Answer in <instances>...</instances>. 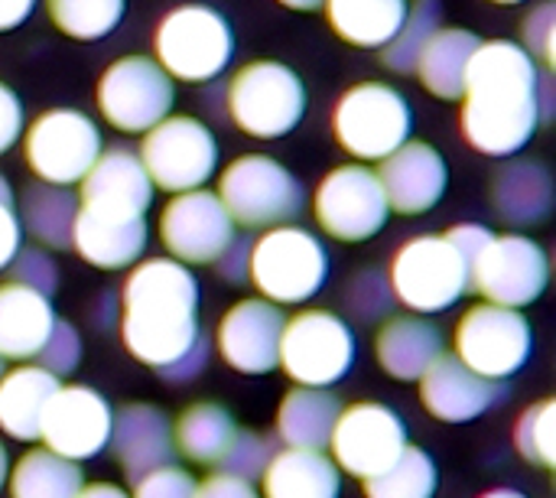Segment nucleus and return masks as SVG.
Segmentation results:
<instances>
[{"label": "nucleus", "instance_id": "nucleus-1", "mask_svg": "<svg viewBox=\"0 0 556 498\" xmlns=\"http://www.w3.org/2000/svg\"><path fill=\"white\" fill-rule=\"evenodd\" d=\"M541 65L511 39H482L463 88V137L485 157H515L541 127Z\"/></svg>", "mask_w": 556, "mask_h": 498}, {"label": "nucleus", "instance_id": "nucleus-2", "mask_svg": "<svg viewBox=\"0 0 556 498\" xmlns=\"http://www.w3.org/2000/svg\"><path fill=\"white\" fill-rule=\"evenodd\" d=\"M199 281L173 258L134 264L121 290V339L127 352L150 365H173L199 339Z\"/></svg>", "mask_w": 556, "mask_h": 498}, {"label": "nucleus", "instance_id": "nucleus-3", "mask_svg": "<svg viewBox=\"0 0 556 498\" xmlns=\"http://www.w3.org/2000/svg\"><path fill=\"white\" fill-rule=\"evenodd\" d=\"M329 277V251L323 238L300 225L267 228L251 248L248 281L261 300L274 307H296L313 300Z\"/></svg>", "mask_w": 556, "mask_h": 498}, {"label": "nucleus", "instance_id": "nucleus-4", "mask_svg": "<svg viewBox=\"0 0 556 498\" xmlns=\"http://www.w3.org/2000/svg\"><path fill=\"white\" fill-rule=\"evenodd\" d=\"M156 65L176 82L202 85L218 78L235 55V33L225 13L208 3H182L169 10L153 36Z\"/></svg>", "mask_w": 556, "mask_h": 498}, {"label": "nucleus", "instance_id": "nucleus-5", "mask_svg": "<svg viewBox=\"0 0 556 498\" xmlns=\"http://www.w3.org/2000/svg\"><path fill=\"white\" fill-rule=\"evenodd\" d=\"M225 101L238 130L257 140H277L300 127L309 98L296 69L274 59H257L235 72Z\"/></svg>", "mask_w": 556, "mask_h": 498}, {"label": "nucleus", "instance_id": "nucleus-6", "mask_svg": "<svg viewBox=\"0 0 556 498\" xmlns=\"http://www.w3.org/2000/svg\"><path fill=\"white\" fill-rule=\"evenodd\" d=\"M332 130L339 147L355 160L381 163L410 140L414 111L394 85L358 82L339 98L332 111Z\"/></svg>", "mask_w": 556, "mask_h": 498}, {"label": "nucleus", "instance_id": "nucleus-7", "mask_svg": "<svg viewBox=\"0 0 556 498\" xmlns=\"http://www.w3.org/2000/svg\"><path fill=\"white\" fill-rule=\"evenodd\" d=\"M241 228H277L290 225L306 209L303 183L274 157L248 153L225 166L215 192Z\"/></svg>", "mask_w": 556, "mask_h": 498}, {"label": "nucleus", "instance_id": "nucleus-8", "mask_svg": "<svg viewBox=\"0 0 556 498\" xmlns=\"http://www.w3.org/2000/svg\"><path fill=\"white\" fill-rule=\"evenodd\" d=\"M137 157L153 189L179 196V192L205 189V183L215 176L218 137L199 117L169 114L143 134Z\"/></svg>", "mask_w": 556, "mask_h": 498}, {"label": "nucleus", "instance_id": "nucleus-9", "mask_svg": "<svg viewBox=\"0 0 556 498\" xmlns=\"http://www.w3.org/2000/svg\"><path fill=\"white\" fill-rule=\"evenodd\" d=\"M388 284L401 307L420 316L443 313L469 290V264L446 235H417L397 248Z\"/></svg>", "mask_w": 556, "mask_h": 498}, {"label": "nucleus", "instance_id": "nucleus-10", "mask_svg": "<svg viewBox=\"0 0 556 498\" xmlns=\"http://www.w3.org/2000/svg\"><path fill=\"white\" fill-rule=\"evenodd\" d=\"M277 365L300 388H329L355 365V336L342 316L303 310L283 326Z\"/></svg>", "mask_w": 556, "mask_h": 498}, {"label": "nucleus", "instance_id": "nucleus-11", "mask_svg": "<svg viewBox=\"0 0 556 498\" xmlns=\"http://www.w3.org/2000/svg\"><path fill=\"white\" fill-rule=\"evenodd\" d=\"M101 130L98 124L75 108L42 111L23 134L26 166L39 183L49 186H75L101 157Z\"/></svg>", "mask_w": 556, "mask_h": 498}, {"label": "nucleus", "instance_id": "nucleus-12", "mask_svg": "<svg viewBox=\"0 0 556 498\" xmlns=\"http://www.w3.org/2000/svg\"><path fill=\"white\" fill-rule=\"evenodd\" d=\"M173 101L176 85L150 55H121L98 78V111L124 134H147L169 117Z\"/></svg>", "mask_w": 556, "mask_h": 498}, {"label": "nucleus", "instance_id": "nucleus-13", "mask_svg": "<svg viewBox=\"0 0 556 498\" xmlns=\"http://www.w3.org/2000/svg\"><path fill=\"white\" fill-rule=\"evenodd\" d=\"M456 359L489 382H505L531 359L534 336L521 310L479 303L463 313L456 326Z\"/></svg>", "mask_w": 556, "mask_h": 498}, {"label": "nucleus", "instance_id": "nucleus-14", "mask_svg": "<svg viewBox=\"0 0 556 498\" xmlns=\"http://www.w3.org/2000/svg\"><path fill=\"white\" fill-rule=\"evenodd\" d=\"M313 215L319 228L336 241H368L391 215L378 173L365 163H345L323 176L313 196Z\"/></svg>", "mask_w": 556, "mask_h": 498}, {"label": "nucleus", "instance_id": "nucleus-15", "mask_svg": "<svg viewBox=\"0 0 556 498\" xmlns=\"http://www.w3.org/2000/svg\"><path fill=\"white\" fill-rule=\"evenodd\" d=\"M551 281L547 251L521 232L495 235L485 251L469 264V287L485 297V303L521 310L531 307Z\"/></svg>", "mask_w": 556, "mask_h": 498}, {"label": "nucleus", "instance_id": "nucleus-16", "mask_svg": "<svg viewBox=\"0 0 556 498\" xmlns=\"http://www.w3.org/2000/svg\"><path fill=\"white\" fill-rule=\"evenodd\" d=\"M332 463L349 476L368 483L384 473L407 447V424L401 414L378 401H358L342 408L332 437Z\"/></svg>", "mask_w": 556, "mask_h": 498}, {"label": "nucleus", "instance_id": "nucleus-17", "mask_svg": "<svg viewBox=\"0 0 556 498\" xmlns=\"http://www.w3.org/2000/svg\"><path fill=\"white\" fill-rule=\"evenodd\" d=\"M114 411L111 404L88 385H59V391L49 398L42 421H39V440L49 453L85 463L94 460L108 440H111Z\"/></svg>", "mask_w": 556, "mask_h": 498}, {"label": "nucleus", "instance_id": "nucleus-18", "mask_svg": "<svg viewBox=\"0 0 556 498\" xmlns=\"http://www.w3.org/2000/svg\"><path fill=\"white\" fill-rule=\"evenodd\" d=\"M235 238V222L212 189L179 192L160 212V241L179 264H215L228 241Z\"/></svg>", "mask_w": 556, "mask_h": 498}, {"label": "nucleus", "instance_id": "nucleus-19", "mask_svg": "<svg viewBox=\"0 0 556 498\" xmlns=\"http://www.w3.org/2000/svg\"><path fill=\"white\" fill-rule=\"evenodd\" d=\"M287 316L280 307L254 297L235 303L215 333L218 356L225 365H231L241 375H267L277 369L280 356V336H283Z\"/></svg>", "mask_w": 556, "mask_h": 498}, {"label": "nucleus", "instance_id": "nucleus-20", "mask_svg": "<svg viewBox=\"0 0 556 498\" xmlns=\"http://www.w3.org/2000/svg\"><path fill=\"white\" fill-rule=\"evenodd\" d=\"M378 183L391 212L401 215H424L430 212L450 183V170L443 153L427 140H407L388 160H381Z\"/></svg>", "mask_w": 556, "mask_h": 498}, {"label": "nucleus", "instance_id": "nucleus-21", "mask_svg": "<svg viewBox=\"0 0 556 498\" xmlns=\"http://www.w3.org/2000/svg\"><path fill=\"white\" fill-rule=\"evenodd\" d=\"M78 206L94 212H117V215H147L153 206V183L130 147L101 150L94 166L78 183Z\"/></svg>", "mask_w": 556, "mask_h": 498}, {"label": "nucleus", "instance_id": "nucleus-22", "mask_svg": "<svg viewBox=\"0 0 556 498\" xmlns=\"http://www.w3.org/2000/svg\"><path fill=\"white\" fill-rule=\"evenodd\" d=\"M508 388L502 382H489L466 369L453 356H440L420 378V401L424 408L443 421V424H466L492 411L495 401H502Z\"/></svg>", "mask_w": 556, "mask_h": 498}, {"label": "nucleus", "instance_id": "nucleus-23", "mask_svg": "<svg viewBox=\"0 0 556 498\" xmlns=\"http://www.w3.org/2000/svg\"><path fill=\"white\" fill-rule=\"evenodd\" d=\"M111 450L130 483L173 466V424L156 404H124L111 424Z\"/></svg>", "mask_w": 556, "mask_h": 498}, {"label": "nucleus", "instance_id": "nucleus-24", "mask_svg": "<svg viewBox=\"0 0 556 498\" xmlns=\"http://www.w3.org/2000/svg\"><path fill=\"white\" fill-rule=\"evenodd\" d=\"M147 238H150L147 215H117V212H94L78 206L72 248L91 267L121 271L137 264L147 248Z\"/></svg>", "mask_w": 556, "mask_h": 498}, {"label": "nucleus", "instance_id": "nucleus-25", "mask_svg": "<svg viewBox=\"0 0 556 498\" xmlns=\"http://www.w3.org/2000/svg\"><path fill=\"white\" fill-rule=\"evenodd\" d=\"M492 206L511 228L541 225L554 209V176L538 160H511L492 179Z\"/></svg>", "mask_w": 556, "mask_h": 498}, {"label": "nucleus", "instance_id": "nucleus-26", "mask_svg": "<svg viewBox=\"0 0 556 498\" xmlns=\"http://www.w3.org/2000/svg\"><path fill=\"white\" fill-rule=\"evenodd\" d=\"M443 333L424 316H394L378 329L375 356L381 369L397 382H420L424 372L446 356Z\"/></svg>", "mask_w": 556, "mask_h": 498}, {"label": "nucleus", "instance_id": "nucleus-27", "mask_svg": "<svg viewBox=\"0 0 556 498\" xmlns=\"http://www.w3.org/2000/svg\"><path fill=\"white\" fill-rule=\"evenodd\" d=\"M52 326L55 313L42 294L13 281L0 284V359H36Z\"/></svg>", "mask_w": 556, "mask_h": 498}, {"label": "nucleus", "instance_id": "nucleus-28", "mask_svg": "<svg viewBox=\"0 0 556 498\" xmlns=\"http://www.w3.org/2000/svg\"><path fill=\"white\" fill-rule=\"evenodd\" d=\"M339 466L323 450H280L261 476V498H339Z\"/></svg>", "mask_w": 556, "mask_h": 498}, {"label": "nucleus", "instance_id": "nucleus-29", "mask_svg": "<svg viewBox=\"0 0 556 498\" xmlns=\"http://www.w3.org/2000/svg\"><path fill=\"white\" fill-rule=\"evenodd\" d=\"M479 46H482V39L472 29L440 26L417 59L414 72H417L420 85L440 101H459L463 88H466L469 62Z\"/></svg>", "mask_w": 556, "mask_h": 498}, {"label": "nucleus", "instance_id": "nucleus-30", "mask_svg": "<svg viewBox=\"0 0 556 498\" xmlns=\"http://www.w3.org/2000/svg\"><path fill=\"white\" fill-rule=\"evenodd\" d=\"M59 378L39 365H20L0 378V431L13 440H39V421Z\"/></svg>", "mask_w": 556, "mask_h": 498}, {"label": "nucleus", "instance_id": "nucleus-31", "mask_svg": "<svg viewBox=\"0 0 556 498\" xmlns=\"http://www.w3.org/2000/svg\"><path fill=\"white\" fill-rule=\"evenodd\" d=\"M326 20L355 49H384L407 20L410 0H326Z\"/></svg>", "mask_w": 556, "mask_h": 498}, {"label": "nucleus", "instance_id": "nucleus-32", "mask_svg": "<svg viewBox=\"0 0 556 498\" xmlns=\"http://www.w3.org/2000/svg\"><path fill=\"white\" fill-rule=\"evenodd\" d=\"M342 401L326 388H293L277 411V437L287 450H326Z\"/></svg>", "mask_w": 556, "mask_h": 498}, {"label": "nucleus", "instance_id": "nucleus-33", "mask_svg": "<svg viewBox=\"0 0 556 498\" xmlns=\"http://www.w3.org/2000/svg\"><path fill=\"white\" fill-rule=\"evenodd\" d=\"M20 228L33 235L42 248L65 251L72 248V232L78 219V196L68 186L29 183L20 199Z\"/></svg>", "mask_w": 556, "mask_h": 498}, {"label": "nucleus", "instance_id": "nucleus-34", "mask_svg": "<svg viewBox=\"0 0 556 498\" xmlns=\"http://www.w3.org/2000/svg\"><path fill=\"white\" fill-rule=\"evenodd\" d=\"M235 434H238V424L222 404L199 401V404H189L173 424V447L199 466H218Z\"/></svg>", "mask_w": 556, "mask_h": 498}, {"label": "nucleus", "instance_id": "nucleus-35", "mask_svg": "<svg viewBox=\"0 0 556 498\" xmlns=\"http://www.w3.org/2000/svg\"><path fill=\"white\" fill-rule=\"evenodd\" d=\"M7 480L10 498H75L85 486L81 466L49 453L46 447L23 453Z\"/></svg>", "mask_w": 556, "mask_h": 498}, {"label": "nucleus", "instance_id": "nucleus-36", "mask_svg": "<svg viewBox=\"0 0 556 498\" xmlns=\"http://www.w3.org/2000/svg\"><path fill=\"white\" fill-rule=\"evenodd\" d=\"M46 10L59 33L78 42H94L121 26L127 0H46Z\"/></svg>", "mask_w": 556, "mask_h": 498}, {"label": "nucleus", "instance_id": "nucleus-37", "mask_svg": "<svg viewBox=\"0 0 556 498\" xmlns=\"http://www.w3.org/2000/svg\"><path fill=\"white\" fill-rule=\"evenodd\" d=\"M437 496V466L427 450L404 447V453L375 480L365 483V498H433Z\"/></svg>", "mask_w": 556, "mask_h": 498}, {"label": "nucleus", "instance_id": "nucleus-38", "mask_svg": "<svg viewBox=\"0 0 556 498\" xmlns=\"http://www.w3.org/2000/svg\"><path fill=\"white\" fill-rule=\"evenodd\" d=\"M443 26V3L440 0H414L407 10L404 26L397 29V36L381 49V59L391 72L410 75L417 69L420 52L427 49V42L433 39V33Z\"/></svg>", "mask_w": 556, "mask_h": 498}, {"label": "nucleus", "instance_id": "nucleus-39", "mask_svg": "<svg viewBox=\"0 0 556 498\" xmlns=\"http://www.w3.org/2000/svg\"><path fill=\"white\" fill-rule=\"evenodd\" d=\"M515 447L518 453L541 466V470H554L556 466V401L544 398L534 408H528L518 424H515Z\"/></svg>", "mask_w": 556, "mask_h": 498}, {"label": "nucleus", "instance_id": "nucleus-40", "mask_svg": "<svg viewBox=\"0 0 556 498\" xmlns=\"http://www.w3.org/2000/svg\"><path fill=\"white\" fill-rule=\"evenodd\" d=\"M345 300H349V310L371 323V320H381L391 313L394 307V294H391V284H388V274L378 271V267H365L355 274V281L349 284L345 290Z\"/></svg>", "mask_w": 556, "mask_h": 498}, {"label": "nucleus", "instance_id": "nucleus-41", "mask_svg": "<svg viewBox=\"0 0 556 498\" xmlns=\"http://www.w3.org/2000/svg\"><path fill=\"white\" fill-rule=\"evenodd\" d=\"M270 457H274V447H270V440H264L261 434H254V431H238L235 434V440H231V447L225 450V457H222V473L225 476H235V480H244V483H254V480H261L264 476V470H267V463H270Z\"/></svg>", "mask_w": 556, "mask_h": 498}, {"label": "nucleus", "instance_id": "nucleus-42", "mask_svg": "<svg viewBox=\"0 0 556 498\" xmlns=\"http://www.w3.org/2000/svg\"><path fill=\"white\" fill-rule=\"evenodd\" d=\"M521 49L541 65L551 69L556 65V3L554 0H541L528 10V16L521 20Z\"/></svg>", "mask_w": 556, "mask_h": 498}, {"label": "nucleus", "instance_id": "nucleus-43", "mask_svg": "<svg viewBox=\"0 0 556 498\" xmlns=\"http://www.w3.org/2000/svg\"><path fill=\"white\" fill-rule=\"evenodd\" d=\"M36 359H39V369H46L55 378L72 375L78 369V362H81V336H78V329L68 320H55V326H52V333L42 343Z\"/></svg>", "mask_w": 556, "mask_h": 498}, {"label": "nucleus", "instance_id": "nucleus-44", "mask_svg": "<svg viewBox=\"0 0 556 498\" xmlns=\"http://www.w3.org/2000/svg\"><path fill=\"white\" fill-rule=\"evenodd\" d=\"M10 271H13V284H23V287H29L36 294H42L46 300H52V294L59 290V267L36 245L33 248H20L13 264H10Z\"/></svg>", "mask_w": 556, "mask_h": 498}, {"label": "nucleus", "instance_id": "nucleus-45", "mask_svg": "<svg viewBox=\"0 0 556 498\" xmlns=\"http://www.w3.org/2000/svg\"><path fill=\"white\" fill-rule=\"evenodd\" d=\"M195 480L182 466H163L140 483H134L130 498H195Z\"/></svg>", "mask_w": 556, "mask_h": 498}, {"label": "nucleus", "instance_id": "nucleus-46", "mask_svg": "<svg viewBox=\"0 0 556 498\" xmlns=\"http://www.w3.org/2000/svg\"><path fill=\"white\" fill-rule=\"evenodd\" d=\"M208 352H212V343H208V336L199 333V339H195L173 365L160 369V375H163L166 382H173V385H186V382H192V378H199V375L205 372Z\"/></svg>", "mask_w": 556, "mask_h": 498}, {"label": "nucleus", "instance_id": "nucleus-47", "mask_svg": "<svg viewBox=\"0 0 556 498\" xmlns=\"http://www.w3.org/2000/svg\"><path fill=\"white\" fill-rule=\"evenodd\" d=\"M23 124L26 117H23V104L16 91L7 82H0V153H7L23 137Z\"/></svg>", "mask_w": 556, "mask_h": 498}, {"label": "nucleus", "instance_id": "nucleus-48", "mask_svg": "<svg viewBox=\"0 0 556 498\" xmlns=\"http://www.w3.org/2000/svg\"><path fill=\"white\" fill-rule=\"evenodd\" d=\"M251 248H254V241H251L248 235H235V238L228 241V248L222 251V258L215 261V264H218V274H222L228 284H244V281H248Z\"/></svg>", "mask_w": 556, "mask_h": 498}, {"label": "nucleus", "instance_id": "nucleus-49", "mask_svg": "<svg viewBox=\"0 0 556 498\" xmlns=\"http://www.w3.org/2000/svg\"><path fill=\"white\" fill-rule=\"evenodd\" d=\"M495 238V232L492 228H485V225H472V222H466V225H456V228H450L446 232V241L459 251V258L466 261V264H472L482 251H485V245Z\"/></svg>", "mask_w": 556, "mask_h": 498}, {"label": "nucleus", "instance_id": "nucleus-50", "mask_svg": "<svg viewBox=\"0 0 556 498\" xmlns=\"http://www.w3.org/2000/svg\"><path fill=\"white\" fill-rule=\"evenodd\" d=\"M195 498H261V493L244 480L215 473V476H208V480H202L195 486Z\"/></svg>", "mask_w": 556, "mask_h": 498}, {"label": "nucleus", "instance_id": "nucleus-51", "mask_svg": "<svg viewBox=\"0 0 556 498\" xmlns=\"http://www.w3.org/2000/svg\"><path fill=\"white\" fill-rule=\"evenodd\" d=\"M20 241H23V228H20V219L13 212V206H3L0 202V271H7L20 251Z\"/></svg>", "mask_w": 556, "mask_h": 498}, {"label": "nucleus", "instance_id": "nucleus-52", "mask_svg": "<svg viewBox=\"0 0 556 498\" xmlns=\"http://www.w3.org/2000/svg\"><path fill=\"white\" fill-rule=\"evenodd\" d=\"M36 10V0H0V33L23 26Z\"/></svg>", "mask_w": 556, "mask_h": 498}, {"label": "nucleus", "instance_id": "nucleus-53", "mask_svg": "<svg viewBox=\"0 0 556 498\" xmlns=\"http://www.w3.org/2000/svg\"><path fill=\"white\" fill-rule=\"evenodd\" d=\"M75 498H130L124 489H117L114 483H91V486H81V493Z\"/></svg>", "mask_w": 556, "mask_h": 498}, {"label": "nucleus", "instance_id": "nucleus-54", "mask_svg": "<svg viewBox=\"0 0 556 498\" xmlns=\"http://www.w3.org/2000/svg\"><path fill=\"white\" fill-rule=\"evenodd\" d=\"M283 7H290V10H303V13H309V10H319L326 0H280Z\"/></svg>", "mask_w": 556, "mask_h": 498}, {"label": "nucleus", "instance_id": "nucleus-55", "mask_svg": "<svg viewBox=\"0 0 556 498\" xmlns=\"http://www.w3.org/2000/svg\"><path fill=\"white\" fill-rule=\"evenodd\" d=\"M7 476H10V457H7V447L0 444V489L7 486Z\"/></svg>", "mask_w": 556, "mask_h": 498}, {"label": "nucleus", "instance_id": "nucleus-56", "mask_svg": "<svg viewBox=\"0 0 556 498\" xmlns=\"http://www.w3.org/2000/svg\"><path fill=\"white\" fill-rule=\"evenodd\" d=\"M0 202H3V206H13V189H10V183H7L3 173H0Z\"/></svg>", "mask_w": 556, "mask_h": 498}, {"label": "nucleus", "instance_id": "nucleus-57", "mask_svg": "<svg viewBox=\"0 0 556 498\" xmlns=\"http://www.w3.org/2000/svg\"><path fill=\"white\" fill-rule=\"evenodd\" d=\"M482 498H521V493H515V489H495V493H489V496Z\"/></svg>", "mask_w": 556, "mask_h": 498}, {"label": "nucleus", "instance_id": "nucleus-58", "mask_svg": "<svg viewBox=\"0 0 556 498\" xmlns=\"http://www.w3.org/2000/svg\"><path fill=\"white\" fill-rule=\"evenodd\" d=\"M492 3H502V7H515V3H528V0H492Z\"/></svg>", "mask_w": 556, "mask_h": 498}, {"label": "nucleus", "instance_id": "nucleus-59", "mask_svg": "<svg viewBox=\"0 0 556 498\" xmlns=\"http://www.w3.org/2000/svg\"><path fill=\"white\" fill-rule=\"evenodd\" d=\"M0 378H3V359H0Z\"/></svg>", "mask_w": 556, "mask_h": 498}, {"label": "nucleus", "instance_id": "nucleus-60", "mask_svg": "<svg viewBox=\"0 0 556 498\" xmlns=\"http://www.w3.org/2000/svg\"><path fill=\"white\" fill-rule=\"evenodd\" d=\"M521 498H525V496H521Z\"/></svg>", "mask_w": 556, "mask_h": 498}]
</instances>
